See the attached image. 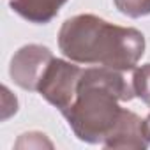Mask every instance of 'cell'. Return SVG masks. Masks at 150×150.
<instances>
[{
	"instance_id": "obj_1",
	"label": "cell",
	"mask_w": 150,
	"mask_h": 150,
	"mask_svg": "<svg viewBox=\"0 0 150 150\" xmlns=\"http://www.w3.org/2000/svg\"><path fill=\"white\" fill-rule=\"evenodd\" d=\"M58 50L71 62L125 72L134 71L141 60L145 37L132 27H118L96 14H78L62 23Z\"/></svg>"
},
{
	"instance_id": "obj_2",
	"label": "cell",
	"mask_w": 150,
	"mask_h": 150,
	"mask_svg": "<svg viewBox=\"0 0 150 150\" xmlns=\"http://www.w3.org/2000/svg\"><path fill=\"white\" fill-rule=\"evenodd\" d=\"M132 97V83H127L122 71L104 65L87 67L81 72L76 99L62 115L78 139L103 145L124 111L118 103Z\"/></svg>"
},
{
	"instance_id": "obj_3",
	"label": "cell",
	"mask_w": 150,
	"mask_h": 150,
	"mask_svg": "<svg viewBox=\"0 0 150 150\" xmlns=\"http://www.w3.org/2000/svg\"><path fill=\"white\" fill-rule=\"evenodd\" d=\"M81 72L83 69L76 65V62L53 58L39 81L37 92L51 106L58 108L60 113H64L76 99V90H78Z\"/></svg>"
},
{
	"instance_id": "obj_4",
	"label": "cell",
	"mask_w": 150,
	"mask_h": 150,
	"mask_svg": "<svg viewBox=\"0 0 150 150\" xmlns=\"http://www.w3.org/2000/svg\"><path fill=\"white\" fill-rule=\"evenodd\" d=\"M53 58L55 57L51 50L46 46L41 44L21 46L11 58V65H9L11 80L23 90L37 92L39 81Z\"/></svg>"
},
{
	"instance_id": "obj_5",
	"label": "cell",
	"mask_w": 150,
	"mask_h": 150,
	"mask_svg": "<svg viewBox=\"0 0 150 150\" xmlns=\"http://www.w3.org/2000/svg\"><path fill=\"white\" fill-rule=\"evenodd\" d=\"M148 145H150V139L145 131V120L129 110L122 111L118 122L115 124L111 132L103 141L104 148L145 150V148H148Z\"/></svg>"
},
{
	"instance_id": "obj_6",
	"label": "cell",
	"mask_w": 150,
	"mask_h": 150,
	"mask_svg": "<svg viewBox=\"0 0 150 150\" xmlns=\"http://www.w3.org/2000/svg\"><path fill=\"white\" fill-rule=\"evenodd\" d=\"M67 0H11V9L23 20L37 25L50 23Z\"/></svg>"
},
{
	"instance_id": "obj_7",
	"label": "cell",
	"mask_w": 150,
	"mask_h": 150,
	"mask_svg": "<svg viewBox=\"0 0 150 150\" xmlns=\"http://www.w3.org/2000/svg\"><path fill=\"white\" fill-rule=\"evenodd\" d=\"M131 83H132L134 96L139 97L150 108V64H145L134 69Z\"/></svg>"
},
{
	"instance_id": "obj_8",
	"label": "cell",
	"mask_w": 150,
	"mask_h": 150,
	"mask_svg": "<svg viewBox=\"0 0 150 150\" xmlns=\"http://www.w3.org/2000/svg\"><path fill=\"white\" fill-rule=\"evenodd\" d=\"M117 9L129 18H143L150 14V0H113Z\"/></svg>"
},
{
	"instance_id": "obj_9",
	"label": "cell",
	"mask_w": 150,
	"mask_h": 150,
	"mask_svg": "<svg viewBox=\"0 0 150 150\" xmlns=\"http://www.w3.org/2000/svg\"><path fill=\"white\" fill-rule=\"evenodd\" d=\"M145 131H146V136H148V139H150V115L145 118Z\"/></svg>"
}]
</instances>
